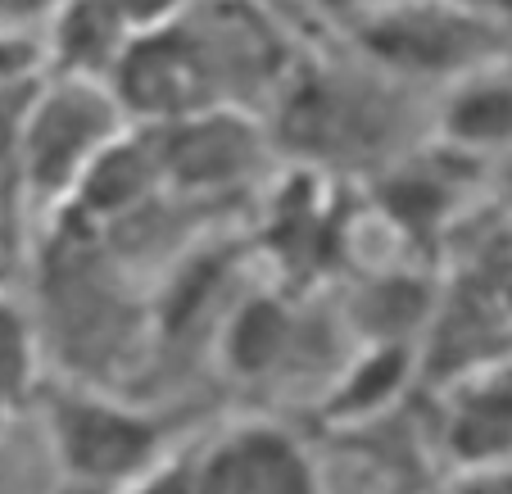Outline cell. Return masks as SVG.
Segmentation results:
<instances>
[{
  "mask_svg": "<svg viewBox=\"0 0 512 494\" xmlns=\"http://www.w3.org/2000/svg\"><path fill=\"white\" fill-rule=\"evenodd\" d=\"M37 404L50 458L73 494H114L168 454L155 413L87 381H41Z\"/></svg>",
  "mask_w": 512,
  "mask_h": 494,
  "instance_id": "obj_1",
  "label": "cell"
},
{
  "mask_svg": "<svg viewBox=\"0 0 512 494\" xmlns=\"http://www.w3.org/2000/svg\"><path fill=\"white\" fill-rule=\"evenodd\" d=\"M127 127L105 82L46 73L23 118V214H59L87 168Z\"/></svg>",
  "mask_w": 512,
  "mask_h": 494,
  "instance_id": "obj_2",
  "label": "cell"
},
{
  "mask_svg": "<svg viewBox=\"0 0 512 494\" xmlns=\"http://www.w3.org/2000/svg\"><path fill=\"white\" fill-rule=\"evenodd\" d=\"M358 14V41L390 73L454 82L499 59V28L467 0H377Z\"/></svg>",
  "mask_w": 512,
  "mask_h": 494,
  "instance_id": "obj_3",
  "label": "cell"
},
{
  "mask_svg": "<svg viewBox=\"0 0 512 494\" xmlns=\"http://www.w3.org/2000/svg\"><path fill=\"white\" fill-rule=\"evenodd\" d=\"M109 91L132 127H164L177 118L204 114V109H227L218 105L209 64H204L186 19L132 37V46L123 50L114 78H109Z\"/></svg>",
  "mask_w": 512,
  "mask_h": 494,
  "instance_id": "obj_4",
  "label": "cell"
},
{
  "mask_svg": "<svg viewBox=\"0 0 512 494\" xmlns=\"http://www.w3.org/2000/svg\"><path fill=\"white\" fill-rule=\"evenodd\" d=\"M195 494H322L304 440L281 422H236L191 458Z\"/></svg>",
  "mask_w": 512,
  "mask_h": 494,
  "instance_id": "obj_5",
  "label": "cell"
},
{
  "mask_svg": "<svg viewBox=\"0 0 512 494\" xmlns=\"http://www.w3.org/2000/svg\"><path fill=\"white\" fill-rule=\"evenodd\" d=\"M250 109H204L177 123L150 127L164 186L177 191H227L259 168L263 132Z\"/></svg>",
  "mask_w": 512,
  "mask_h": 494,
  "instance_id": "obj_6",
  "label": "cell"
},
{
  "mask_svg": "<svg viewBox=\"0 0 512 494\" xmlns=\"http://www.w3.org/2000/svg\"><path fill=\"white\" fill-rule=\"evenodd\" d=\"M127 46H132V32L105 0H55L41 19V50H46L50 78H82L109 87Z\"/></svg>",
  "mask_w": 512,
  "mask_h": 494,
  "instance_id": "obj_7",
  "label": "cell"
},
{
  "mask_svg": "<svg viewBox=\"0 0 512 494\" xmlns=\"http://www.w3.org/2000/svg\"><path fill=\"white\" fill-rule=\"evenodd\" d=\"M164 186L159 173V150L150 127H127L114 146L87 168L78 191L68 195V204L55 218L68 223H109V218L132 214L136 204L150 200V191Z\"/></svg>",
  "mask_w": 512,
  "mask_h": 494,
  "instance_id": "obj_8",
  "label": "cell"
},
{
  "mask_svg": "<svg viewBox=\"0 0 512 494\" xmlns=\"http://www.w3.org/2000/svg\"><path fill=\"white\" fill-rule=\"evenodd\" d=\"M440 132L449 150L463 155H494L512 150V64L485 59L481 68L454 78L440 109Z\"/></svg>",
  "mask_w": 512,
  "mask_h": 494,
  "instance_id": "obj_9",
  "label": "cell"
},
{
  "mask_svg": "<svg viewBox=\"0 0 512 494\" xmlns=\"http://www.w3.org/2000/svg\"><path fill=\"white\" fill-rule=\"evenodd\" d=\"M449 449L463 458V467L512 463V363L485 368L458 390Z\"/></svg>",
  "mask_w": 512,
  "mask_h": 494,
  "instance_id": "obj_10",
  "label": "cell"
},
{
  "mask_svg": "<svg viewBox=\"0 0 512 494\" xmlns=\"http://www.w3.org/2000/svg\"><path fill=\"white\" fill-rule=\"evenodd\" d=\"M413 368V340H372V345H363V354L340 372L336 386L322 399L327 422H368V417L386 413L404 395Z\"/></svg>",
  "mask_w": 512,
  "mask_h": 494,
  "instance_id": "obj_11",
  "label": "cell"
},
{
  "mask_svg": "<svg viewBox=\"0 0 512 494\" xmlns=\"http://www.w3.org/2000/svg\"><path fill=\"white\" fill-rule=\"evenodd\" d=\"M286 349H290L286 304L259 295V300L241 304V309L232 313L227 336H223V354H227V363H232V372H241V377H259V372H268Z\"/></svg>",
  "mask_w": 512,
  "mask_h": 494,
  "instance_id": "obj_12",
  "label": "cell"
},
{
  "mask_svg": "<svg viewBox=\"0 0 512 494\" xmlns=\"http://www.w3.org/2000/svg\"><path fill=\"white\" fill-rule=\"evenodd\" d=\"M41 390V340L28 309L0 291V404L19 408Z\"/></svg>",
  "mask_w": 512,
  "mask_h": 494,
  "instance_id": "obj_13",
  "label": "cell"
},
{
  "mask_svg": "<svg viewBox=\"0 0 512 494\" xmlns=\"http://www.w3.org/2000/svg\"><path fill=\"white\" fill-rule=\"evenodd\" d=\"M114 494H195V472L186 454H164L150 472H141L136 481H127Z\"/></svg>",
  "mask_w": 512,
  "mask_h": 494,
  "instance_id": "obj_14",
  "label": "cell"
},
{
  "mask_svg": "<svg viewBox=\"0 0 512 494\" xmlns=\"http://www.w3.org/2000/svg\"><path fill=\"white\" fill-rule=\"evenodd\" d=\"M105 5L127 23V32H132V37H141V32H155V28L177 23L186 14V5H191V0H105Z\"/></svg>",
  "mask_w": 512,
  "mask_h": 494,
  "instance_id": "obj_15",
  "label": "cell"
},
{
  "mask_svg": "<svg viewBox=\"0 0 512 494\" xmlns=\"http://www.w3.org/2000/svg\"><path fill=\"white\" fill-rule=\"evenodd\" d=\"M435 494H512V463L499 467H463L445 490Z\"/></svg>",
  "mask_w": 512,
  "mask_h": 494,
  "instance_id": "obj_16",
  "label": "cell"
},
{
  "mask_svg": "<svg viewBox=\"0 0 512 494\" xmlns=\"http://www.w3.org/2000/svg\"><path fill=\"white\" fill-rule=\"evenodd\" d=\"M55 0H0V28H32L50 14Z\"/></svg>",
  "mask_w": 512,
  "mask_h": 494,
  "instance_id": "obj_17",
  "label": "cell"
},
{
  "mask_svg": "<svg viewBox=\"0 0 512 494\" xmlns=\"http://www.w3.org/2000/svg\"><path fill=\"white\" fill-rule=\"evenodd\" d=\"M309 5H318L322 14H336V19H354V14L363 10L358 0H309Z\"/></svg>",
  "mask_w": 512,
  "mask_h": 494,
  "instance_id": "obj_18",
  "label": "cell"
},
{
  "mask_svg": "<svg viewBox=\"0 0 512 494\" xmlns=\"http://www.w3.org/2000/svg\"><path fill=\"white\" fill-rule=\"evenodd\" d=\"M485 5H499V10H512V0H485Z\"/></svg>",
  "mask_w": 512,
  "mask_h": 494,
  "instance_id": "obj_19",
  "label": "cell"
},
{
  "mask_svg": "<svg viewBox=\"0 0 512 494\" xmlns=\"http://www.w3.org/2000/svg\"><path fill=\"white\" fill-rule=\"evenodd\" d=\"M5 417H10V408H5V404H0V427H5Z\"/></svg>",
  "mask_w": 512,
  "mask_h": 494,
  "instance_id": "obj_20",
  "label": "cell"
},
{
  "mask_svg": "<svg viewBox=\"0 0 512 494\" xmlns=\"http://www.w3.org/2000/svg\"><path fill=\"white\" fill-rule=\"evenodd\" d=\"M358 5H368V0H358ZM372 5H377V0H372Z\"/></svg>",
  "mask_w": 512,
  "mask_h": 494,
  "instance_id": "obj_21",
  "label": "cell"
}]
</instances>
